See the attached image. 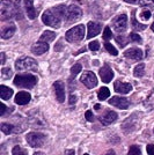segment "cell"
Masks as SVG:
<instances>
[{
	"mask_svg": "<svg viewBox=\"0 0 154 155\" xmlns=\"http://www.w3.org/2000/svg\"><path fill=\"white\" fill-rule=\"evenodd\" d=\"M66 7L64 5H59L55 8L45 11L42 15V21L45 26L52 27V28H59L62 25V19L66 16Z\"/></svg>",
	"mask_w": 154,
	"mask_h": 155,
	"instance_id": "obj_1",
	"label": "cell"
},
{
	"mask_svg": "<svg viewBox=\"0 0 154 155\" xmlns=\"http://www.w3.org/2000/svg\"><path fill=\"white\" fill-rule=\"evenodd\" d=\"M18 13V6L12 0H2L0 4V18L1 20H9Z\"/></svg>",
	"mask_w": 154,
	"mask_h": 155,
	"instance_id": "obj_2",
	"label": "cell"
},
{
	"mask_svg": "<svg viewBox=\"0 0 154 155\" xmlns=\"http://www.w3.org/2000/svg\"><path fill=\"white\" fill-rule=\"evenodd\" d=\"M37 84V78L32 74H19L14 78V84L20 88L32 89Z\"/></svg>",
	"mask_w": 154,
	"mask_h": 155,
	"instance_id": "obj_3",
	"label": "cell"
},
{
	"mask_svg": "<svg viewBox=\"0 0 154 155\" xmlns=\"http://www.w3.org/2000/svg\"><path fill=\"white\" fill-rule=\"evenodd\" d=\"M85 37V27L84 25H79L73 28H71L69 31L66 32L65 38L70 43H77L82 41Z\"/></svg>",
	"mask_w": 154,
	"mask_h": 155,
	"instance_id": "obj_4",
	"label": "cell"
},
{
	"mask_svg": "<svg viewBox=\"0 0 154 155\" xmlns=\"http://www.w3.org/2000/svg\"><path fill=\"white\" fill-rule=\"evenodd\" d=\"M37 61L32 58L23 57L15 61V68L18 71H37Z\"/></svg>",
	"mask_w": 154,
	"mask_h": 155,
	"instance_id": "obj_5",
	"label": "cell"
},
{
	"mask_svg": "<svg viewBox=\"0 0 154 155\" xmlns=\"http://www.w3.org/2000/svg\"><path fill=\"white\" fill-rule=\"evenodd\" d=\"M26 139L29 146H32L34 148H38V147H42L46 141V136L41 132H30L27 134Z\"/></svg>",
	"mask_w": 154,
	"mask_h": 155,
	"instance_id": "obj_6",
	"label": "cell"
},
{
	"mask_svg": "<svg viewBox=\"0 0 154 155\" xmlns=\"http://www.w3.org/2000/svg\"><path fill=\"white\" fill-rule=\"evenodd\" d=\"M81 82H82L88 89H93L94 87H96L97 78L93 72L86 71V72H84V74L81 75Z\"/></svg>",
	"mask_w": 154,
	"mask_h": 155,
	"instance_id": "obj_7",
	"label": "cell"
},
{
	"mask_svg": "<svg viewBox=\"0 0 154 155\" xmlns=\"http://www.w3.org/2000/svg\"><path fill=\"white\" fill-rule=\"evenodd\" d=\"M112 27L117 32H123L126 30L128 27V16L125 14H121L116 16L112 21Z\"/></svg>",
	"mask_w": 154,
	"mask_h": 155,
	"instance_id": "obj_8",
	"label": "cell"
},
{
	"mask_svg": "<svg viewBox=\"0 0 154 155\" xmlns=\"http://www.w3.org/2000/svg\"><path fill=\"white\" fill-rule=\"evenodd\" d=\"M82 16L81 8L77 5H71L66 11V19L67 21H77Z\"/></svg>",
	"mask_w": 154,
	"mask_h": 155,
	"instance_id": "obj_9",
	"label": "cell"
},
{
	"mask_svg": "<svg viewBox=\"0 0 154 155\" xmlns=\"http://www.w3.org/2000/svg\"><path fill=\"white\" fill-rule=\"evenodd\" d=\"M87 30H88V34H87V38H93L95 37L96 35H99L101 32V29H102V26L99 23V22H94V21H90L87 25Z\"/></svg>",
	"mask_w": 154,
	"mask_h": 155,
	"instance_id": "obj_10",
	"label": "cell"
},
{
	"mask_svg": "<svg viewBox=\"0 0 154 155\" xmlns=\"http://www.w3.org/2000/svg\"><path fill=\"white\" fill-rule=\"evenodd\" d=\"M53 88H55V93H56V97L59 103L65 102V87L64 84L62 81H56L53 84Z\"/></svg>",
	"mask_w": 154,
	"mask_h": 155,
	"instance_id": "obj_11",
	"label": "cell"
},
{
	"mask_svg": "<svg viewBox=\"0 0 154 155\" xmlns=\"http://www.w3.org/2000/svg\"><path fill=\"white\" fill-rule=\"evenodd\" d=\"M111 105H114L118 109H128L129 105H130V102L125 97H121V96H114L111 97L109 102Z\"/></svg>",
	"mask_w": 154,
	"mask_h": 155,
	"instance_id": "obj_12",
	"label": "cell"
},
{
	"mask_svg": "<svg viewBox=\"0 0 154 155\" xmlns=\"http://www.w3.org/2000/svg\"><path fill=\"white\" fill-rule=\"evenodd\" d=\"M99 74L101 77V80H102L103 82H105V84L110 82L112 80V78H114V72H112V70L110 68L108 65H104L102 68H100Z\"/></svg>",
	"mask_w": 154,
	"mask_h": 155,
	"instance_id": "obj_13",
	"label": "cell"
},
{
	"mask_svg": "<svg viewBox=\"0 0 154 155\" xmlns=\"http://www.w3.org/2000/svg\"><path fill=\"white\" fill-rule=\"evenodd\" d=\"M124 56L132 60H140L142 59V51L139 48H131L124 52Z\"/></svg>",
	"mask_w": 154,
	"mask_h": 155,
	"instance_id": "obj_14",
	"label": "cell"
},
{
	"mask_svg": "<svg viewBox=\"0 0 154 155\" xmlns=\"http://www.w3.org/2000/svg\"><path fill=\"white\" fill-rule=\"evenodd\" d=\"M49 50V45H48V43L46 42H42V41H39L37 43H35L32 48V52L34 54H36V56H39V54H43L45 52Z\"/></svg>",
	"mask_w": 154,
	"mask_h": 155,
	"instance_id": "obj_15",
	"label": "cell"
},
{
	"mask_svg": "<svg viewBox=\"0 0 154 155\" xmlns=\"http://www.w3.org/2000/svg\"><path fill=\"white\" fill-rule=\"evenodd\" d=\"M117 114H116L115 111H111V110H108L104 115L100 117V120H101V123L104 124V125H110L111 123H114L116 119H117Z\"/></svg>",
	"mask_w": 154,
	"mask_h": 155,
	"instance_id": "obj_16",
	"label": "cell"
},
{
	"mask_svg": "<svg viewBox=\"0 0 154 155\" xmlns=\"http://www.w3.org/2000/svg\"><path fill=\"white\" fill-rule=\"evenodd\" d=\"M115 91L117 93H121V94H128L132 91V86L130 84H126V82H121V81H116L115 82Z\"/></svg>",
	"mask_w": 154,
	"mask_h": 155,
	"instance_id": "obj_17",
	"label": "cell"
},
{
	"mask_svg": "<svg viewBox=\"0 0 154 155\" xmlns=\"http://www.w3.org/2000/svg\"><path fill=\"white\" fill-rule=\"evenodd\" d=\"M30 100H32L30 94H28L27 91H20L15 96V103L19 105H25V104L29 103Z\"/></svg>",
	"mask_w": 154,
	"mask_h": 155,
	"instance_id": "obj_18",
	"label": "cell"
},
{
	"mask_svg": "<svg viewBox=\"0 0 154 155\" xmlns=\"http://www.w3.org/2000/svg\"><path fill=\"white\" fill-rule=\"evenodd\" d=\"M25 7H26V13L28 18L30 20H34L37 16V11L34 7V2L32 0H25Z\"/></svg>",
	"mask_w": 154,
	"mask_h": 155,
	"instance_id": "obj_19",
	"label": "cell"
},
{
	"mask_svg": "<svg viewBox=\"0 0 154 155\" xmlns=\"http://www.w3.org/2000/svg\"><path fill=\"white\" fill-rule=\"evenodd\" d=\"M14 32H15V26H14V25L7 26L2 29V31H1V37H2L4 39L9 38V37H12V36H13Z\"/></svg>",
	"mask_w": 154,
	"mask_h": 155,
	"instance_id": "obj_20",
	"label": "cell"
},
{
	"mask_svg": "<svg viewBox=\"0 0 154 155\" xmlns=\"http://www.w3.org/2000/svg\"><path fill=\"white\" fill-rule=\"evenodd\" d=\"M13 95V91L11 88H8L6 86H0V97L2 100H9Z\"/></svg>",
	"mask_w": 154,
	"mask_h": 155,
	"instance_id": "obj_21",
	"label": "cell"
},
{
	"mask_svg": "<svg viewBox=\"0 0 154 155\" xmlns=\"http://www.w3.org/2000/svg\"><path fill=\"white\" fill-rule=\"evenodd\" d=\"M55 38H56V32L50 31V30L44 31L42 34V36H41V41H42V42H46V43L52 42Z\"/></svg>",
	"mask_w": 154,
	"mask_h": 155,
	"instance_id": "obj_22",
	"label": "cell"
},
{
	"mask_svg": "<svg viewBox=\"0 0 154 155\" xmlns=\"http://www.w3.org/2000/svg\"><path fill=\"white\" fill-rule=\"evenodd\" d=\"M110 95V91L109 89L107 88V87H102L100 91H99V94H97V97H99V100L100 101H104V100H107Z\"/></svg>",
	"mask_w": 154,
	"mask_h": 155,
	"instance_id": "obj_23",
	"label": "cell"
},
{
	"mask_svg": "<svg viewBox=\"0 0 154 155\" xmlns=\"http://www.w3.org/2000/svg\"><path fill=\"white\" fill-rule=\"evenodd\" d=\"M136 13L135 12H132V27H133V29L135 30H145L147 27L145 26V25H141V23H138L137 22V20H136Z\"/></svg>",
	"mask_w": 154,
	"mask_h": 155,
	"instance_id": "obj_24",
	"label": "cell"
},
{
	"mask_svg": "<svg viewBox=\"0 0 154 155\" xmlns=\"http://www.w3.org/2000/svg\"><path fill=\"white\" fill-rule=\"evenodd\" d=\"M133 74H135V77H137V78L144 77V74H145V65L139 64L138 66H136L135 71H133Z\"/></svg>",
	"mask_w": 154,
	"mask_h": 155,
	"instance_id": "obj_25",
	"label": "cell"
},
{
	"mask_svg": "<svg viewBox=\"0 0 154 155\" xmlns=\"http://www.w3.org/2000/svg\"><path fill=\"white\" fill-rule=\"evenodd\" d=\"M13 125H11V124H6L4 123L2 125H1V131L5 133V134H11L12 132H13Z\"/></svg>",
	"mask_w": 154,
	"mask_h": 155,
	"instance_id": "obj_26",
	"label": "cell"
},
{
	"mask_svg": "<svg viewBox=\"0 0 154 155\" xmlns=\"http://www.w3.org/2000/svg\"><path fill=\"white\" fill-rule=\"evenodd\" d=\"M104 48H105V50L109 52L110 54H112V56H117V54H118L117 49H116L112 44H110V43H105V44H104Z\"/></svg>",
	"mask_w": 154,
	"mask_h": 155,
	"instance_id": "obj_27",
	"label": "cell"
},
{
	"mask_svg": "<svg viewBox=\"0 0 154 155\" xmlns=\"http://www.w3.org/2000/svg\"><path fill=\"white\" fill-rule=\"evenodd\" d=\"M140 154H141V152H140V147H139V146L133 145V146H131V147L129 148L128 155H140Z\"/></svg>",
	"mask_w": 154,
	"mask_h": 155,
	"instance_id": "obj_28",
	"label": "cell"
},
{
	"mask_svg": "<svg viewBox=\"0 0 154 155\" xmlns=\"http://www.w3.org/2000/svg\"><path fill=\"white\" fill-rule=\"evenodd\" d=\"M112 38V31L109 27H105L104 28V31H103V39L104 41H108V39Z\"/></svg>",
	"mask_w": 154,
	"mask_h": 155,
	"instance_id": "obj_29",
	"label": "cell"
},
{
	"mask_svg": "<svg viewBox=\"0 0 154 155\" xmlns=\"http://www.w3.org/2000/svg\"><path fill=\"white\" fill-rule=\"evenodd\" d=\"M81 70H82V66L80 64H75L74 66H72V68H71V74L73 77H75L77 74H79L81 72Z\"/></svg>",
	"mask_w": 154,
	"mask_h": 155,
	"instance_id": "obj_30",
	"label": "cell"
},
{
	"mask_svg": "<svg viewBox=\"0 0 154 155\" xmlns=\"http://www.w3.org/2000/svg\"><path fill=\"white\" fill-rule=\"evenodd\" d=\"M12 154L13 155H27V150L23 148H21L20 146H15L12 150Z\"/></svg>",
	"mask_w": 154,
	"mask_h": 155,
	"instance_id": "obj_31",
	"label": "cell"
},
{
	"mask_svg": "<svg viewBox=\"0 0 154 155\" xmlns=\"http://www.w3.org/2000/svg\"><path fill=\"white\" fill-rule=\"evenodd\" d=\"M1 73H2V78L4 79H9V78L12 77V70L8 68V67H4L1 70Z\"/></svg>",
	"mask_w": 154,
	"mask_h": 155,
	"instance_id": "obj_32",
	"label": "cell"
},
{
	"mask_svg": "<svg viewBox=\"0 0 154 155\" xmlns=\"http://www.w3.org/2000/svg\"><path fill=\"white\" fill-rule=\"evenodd\" d=\"M115 39H116V42H117L121 46H125L129 41V39L126 38V37H124V36H117Z\"/></svg>",
	"mask_w": 154,
	"mask_h": 155,
	"instance_id": "obj_33",
	"label": "cell"
},
{
	"mask_svg": "<svg viewBox=\"0 0 154 155\" xmlns=\"http://www.w3.org/2000/svg\"><path fill=\"white\" fill-rule=\"evenodd\" d=\"M129 38L130 41H132V42H136V43H141L142 42V39L139 35H137L135 32H132V34H130V36H129Z\"/></svg>",
	"mask_w": 154,
	"mask_h": 155,
	"instance_id": "obj_34",
	"label": "cell"
},
{
	"mask_svg": "<svg viewBox=\"0 0 154 155\" xmlns=\"http://www.w3.org/2000/svg\"><path fill=\"white\" fill-rule=\"evenodd\" d=\"M151 15H152V14H151V11H148V9H144V11L140 13V18L142 20H145V21H146V20H149Z\"/></svg>",
	"mask_w": 154,
	"mask_h": 155,
	"instance_id": "obj_35",
	"label": "cell"
},
{
	"mask_svg": "<svg viewBox=\"0 0 154 155\" xmlns=\"http://www.w3.org/2000/svg\"><path fill=\"white\" fill-rule=\"evenodd\" d=\"M88 46H89V49L92 50V51H97V50L100 49V44H99V42H96V41L90 42Z\"/></svg>",
	"mask_w": 154,
	"mask_h": 155,
	"instance_id": "obj_36",
	"label": "cell"
},
{
	"mask_svg": "<svg viewBox=\"0 0 154 155\" xmlns=\"http://www.w3.org/2000/svg\"><path fill=\"white\" fill-rule=\"evenodd\" d=\"M85 117H86V119L88 120V122H93L94 120V116H93V112L88 110V111H86V114H85Z\"/></svg>",
	"mask_w": 154,
	"mask_h": 155,
	"instance_id": "obj_37",
	"label": "cell"
},
{
	"mask_svg": "<svg viewBox=\"0 0 154 155\" xmlns=\"http://www.w3.org/2000/svg\"><path fill=\"white\" fill-rule=\"evenodd\" d=\"M146 150H147L148 155H154V145H147Z\"/></svg>",
	"mask_w": 154,
	"mask_h": 155,
	"instance_id": "obj_38",
	"label": "cell"
},
{
	"mask_svg": "<svg viewBox=\"0 0 154 155\" xmlns=\"http://www.w3.org/2000/svg\"><path fill=\"white\" fill-rule=\"evenodd\" d=\"M0 105H1V112H0V116H4V115H5V112H6L7 108H6V105H5L4 103H1Z\"/></svg>",
	"mask_w": 154,
	"mask_h": 155,
	"instance_id": "obj_39",
	"label": "cell"
},
{
	"mask_svg": "<svg viewBox=\"0 0 154 155\" xmlns=\"http://www.w3.org/2000/svg\"><path fill=\"white\" fill-rule=\"evenodd\" d=\"M65 155H75V152H74V149H67L65 152Z\"/></svg>",
	"mask_w": 154,
	"mask_h": 155,
	"instance_id": "obj_40",
	"label": "cell"
},
{
	"mask_svg": "<svg viewBox=\"0 0 154 155\" xmlns=\"http://www.w3.org/2000/svg\"><path fill=\"white\" fill-rule=\"evenodd\" d=\"M75 101H77V97H75V95H71L70 104H74V103H75Z\"/></svg>",
	"mask_w": 154,
	"mask_h": 155,
	"instance_id": "obj_41",
	"label": "cell"
},
{
	"mask_svg": "<svg viewBox=\"0 0 154 155\" xmlns=\"http://www.w3.org/2000/svg\"><path fill=\"white\" fill-rule=\"evenodd\" d=\"M138 1L139 0H125V2H128V4H138Z\"/></svg>",
	"mask_w": 154,
	"mask_h": 155,
	"instance_id": "obj_42",
	"label": "cell"
},
{
	"mask_svg": "<svg viewBox=\"0 0 154 155\" xmlns=\"http://www.w3.org/2000/svg\"><path fill=\"white\" fill-rule=\"evenodd\" d=\"M5 64V53L1 52V65Z\"/></svg>",
	"mask_w": 154,
	"mask_h": 155,
	"instance_id": "obj_43",
	"label": "cell"
},
{
	"mask_svg": "<svg viewBox=\"0 0 154 155\" xmlns=\"http://www.w3.org/2000/svg\"><path fill=\"white\" fill-rule=\"evenodd\" d=\"M105 155H116V154H115V152H114V150H110L109 153H107Z\"/></svg>",
	"mask_w": 154,
	"mask_h": 155,
	"instance_id": "obj_44",
	"label": "cell"
},
{
	"mask_svg": "<svg viewBox=\"0 0 154 155\" xmlns=\"http://www.w3.org/2000/svg\"><path fill=\"white\" fill-rule=\"evenodd\" d=\"M34 155H44L43 153H41V152H37V153H35Z\"/></svg>",
	"mask_w": 154,
	"mask_h": 155,
	"instance_id": "obj_45",
	"label": "cell"
},
{
	"mask_svg": "<svg viewBox=\"0 0 154 155\" xmlns=\"http://www.w3.org/2000/svg\"><path fill=\"white\" fill-rule=\"evenodd\" d=\"M151 28H152V30H153V31H154V23H153V25H152V27H151Z\"/></svg>",
	"mask_w": 154,
	"mask_h": 155,
	"instance_id": "obj_46",
	"label": "cell"
},
{
	"mask_svg": "<svg viewBox=\"0 0 154 155\" xmlns=\"http://www.w3.org/2000/svg\"><path fill=\"white\" fill-rule=\"evenodd\" d=\"M149 1H152V2H154V0H149Z\"/></svg>",
	"mask_w": 154,
	"mask_h": 155,
	"instance_id": "obj_47",
	"label": "cell"
},
{
	"mask_svg": "<svg viewBox=\"0 0 154 155\" xmlns=\"http://www.w3.org/2000/svg\"><path fill=\"white\" fill-rule=\"evenodd\" d=\"M84 155H89V154H84Z\"/></svg>",
	"mask_w": 154,
	"mask_h": 155,
	"instance_id": "obj_48",
	"label": "cell"
},
{
	"mask_svg": "<svg viewBox=\"0 0 154 155\" xmlns=\"http://www.w3.org/2000/svg\"><path fill=\"white\" fill-rule=\"evenodd\" d=\"M153 131H154V130H153Z\"/></svg>",
	"mask_w": 154,
	"mask_h": 155,
	"instance_id": "obj_49",
	"label": "cell"
}]
</instances>
